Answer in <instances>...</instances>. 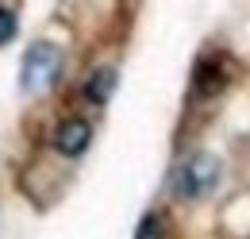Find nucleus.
Wrapping results in <instances>:
<instances>
[{
  "mask_svg": "<svg viewBox=\"0 0 250 239\" xmlns=\"http://www.w3.org/2000/svg\"><path fill=\"white\" fill-rule=\"evenodd\" d=\"M93 143V123L81 116H69L58 123V131H54V150L62 154V158H81L85 150Z\"/></svg>",
  "mask_w": 250,
  "mask_h": 239,
  "instance_id": "7ed1b4c3",
  "label": "nucleus"
},
{
  "mask_svg": "<svg viewBox=\"0 0 250 239\" xmlns=\"http://www.w3.org/2000/svg\"><path fill=\"white\" fill-rule=\"evenodd\" d=\"M223 89V70H219V62H200L196 66V77H192V93L196 96H216Z\"/></svg>",
  "mask_w": 250,
  "mask_h": 239,
  "instance_id": "39448f33",
  "label": "nucleus"
},
{
  "mask_svg": "<svg viewBox=\"0 0 250 239\" xmlns=\"http://www.w3.org/2000/svg\"><path fill=\"white\" fill-rule=\"evenodd\" d=\"M216 181H219V158L208 154V150L188 154L185 162L173 170V189H177V197H204Z\"/></svg>",
  "mask_w": 250,
  "mask_h": 239,
  "instance_id": "f03ea898",
  "label": "nucleus"
},
{
  "mask_svg": "<svg viewBox=\"0 0 250 239\" xmlns=\"http://www.w3.org/2000/svg\"><path fill=\"white\" fill-rule=\"evenodd\" d=\"M116 81H120L116 66H96L93 73H89V81H85V100H93V104H108L112 93H116Z\"/></svg>",
  "mask_w": 250,
  "mask_h": 239,
  "instance_id": "20e7f679",
  "label": "nucleus"
},
{
  "mask_svg": "<svg viewBox=\"0 0 250 239\" xmlns=\"http://www.w3.org/2000/svg\"><path fill=\"white\" fill-rule=\"evenodd\" d=\"M58 73H62V50H58L54 43L39 39V43L27 47V54L20 62V89L23 93H42V89H50V85L58 81Z\"/></svg>",
  "mask_w": 250,
  "mask_h": 239,
  "instance_id": "f257e3e1",
  "label": "nucleus"
},
{
  "mask_svg": "<svg viewBox=\"0 0 250 239\" xmlns=\"http://www.w3.org/2000/svg\"><path fill=\"white\" fill-rule=\"evenodd\" d=\"M16 27H20V24H16V12H12V8H0V47L16 39Z\"/></svg>",
  "mask_w": 250,
  "mask_h": 239,
  "instance_id": "0eeeda50",
  "label": "nucleus"
},
{
  "mask_svg": "<svg viewBox=\"0 0 250 239\" xmlns=\"http://www.w3.org/2000/svg\"><path fill=\"white\" fill-rule=\"evenodd\" d=\"M135 239H166V220L158 212H146L139 220V228H135Z\"/></svg>",
  "mask_w": 250,
  "mask_h": 239,
  "instance_id": "423d86ee",
  "label": "nucleus"
}]
</instances>
